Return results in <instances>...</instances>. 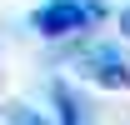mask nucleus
<instances>
[{
  "label": "nucleus",
  "mask_w": 130,
  "mask_h": 125,
  "mask_svg": "<svg viewBox=\"0 0 130 125\" xmlns=\"http://www.w3.org/2000/svg\"><path fill=\"white\" fill-rule=\"evenodd\" d=\"M100 15H105V5H100V0H45V5H35L30 25L45 35V40H65V35L90 30Z\"/></svg>",
  "instance_id": "f257e3e1"
},
{
  "label": "nucleus",
  "mask_w": 130,
  "mask_h": 125,
  "mask_svg": "<svg viewBox=\"0 0 130 125\" xmlns=\"http://www.w3.org/2000/svg\"><path fill=\"white\" fill-rule=\"evenodd\" d=\"M80 75L105 85V90H125L130 85V60L120 55V45H90V50H80Z\"/></svg>",
  "instance_id": "f03ea898"
},
{
  "label": "nucleus",
  "mask_w": 130,
  "mask_h": 125,
  "mask_svg": "<svg viewBox=\"0 0 130 125\" xmlns=\"http://www.w3.org/2000/svg\"><path fill=\"white\" fill-rule=\"evenodd\" d=\"M55 115H60V125H90V110H85V100L75 90H70V85H55Z\"/></svg>",
  "instance_id": "7ed1b4c3"
},
{
  "label": "nucleus",
  "mask_w": 130,
  "mask_h": 125,
  "mask_svg": "<svg viewBox=\"0 0 130 125\" xmlns=\"http://www.w3.org/2000/svg\"><path fill=\"white\" fill-rule=\"evenodd\" d=\"M5 125H45V120H40L30 105H20V100H15V105L5 110Z\"/></svg>",
  "instance_id": "20e7f679"
},
{
  "label": "nucleus",
  "mask_w": 130,
  "mask_h": 125,
  "mask_svg": "<svg viewBox=\"0 0 130 125\" xmlns=\"http://www.w3.org/2000/svg\"><path fill=\"white\" fill-rule=\"evenodd\" d=\"M120 30L130 35V5H125V10H120Z\"/></svg>",
  "instance_id": "39448f33"
}]
</instances>
